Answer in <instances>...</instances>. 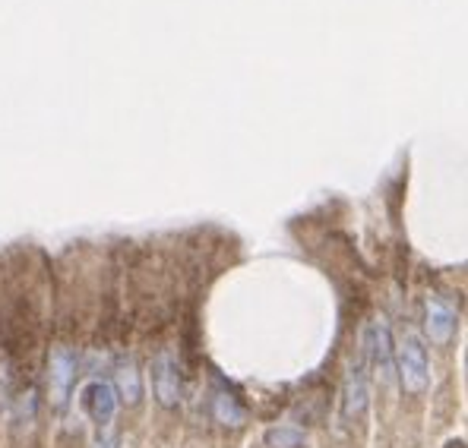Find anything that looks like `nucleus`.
<instances>
[{
	"label": "nucleus",
	"instance_id": "1",
	"mask_svg": "<svg viewBox=\"0 0 468 448\" xmlns=\"http://www.w3.org/2000/svg\"><path fill=\"white\" fill-rule=\"evenodd\" d=\"M396 363H399L402 389L409 391V395H421V391H428V382H431L428 350H424V341L415 332H402V338H399Z\"/></svg>",
	"mask_w": 468,
	"mask_h": 448
},
{
	"label": "nucleus",
	"instance_id": "2",
	"mask_svg": "<svg viewBox=\"0 0 468 448\" xmlns=\"http://www.w3.org/2000/svg\"><path fill=\"white\" fill-rule=\"evenodd\" d=\"M73 373H77V357L67 344H58L48 354V401L51 408H64L70 398Z\"/></svg>",
	"mask_w": 468,
	"mask_h": 448
},
{
	"label": "nucleus",
	"instance_id": "3",
	"mask_svg": "<svg viewBox=\"0 0 468 448\" xmlns=\"http://www.w3.org/2000/svg\"><path fill=\"white\" fill-rule=\"evenodd\" d=\"M364 360H370L374 373L383 382H392V373H396V348H392V335L383 319H374L367 326V335H364Z\"/></svg>",
	"mask_w": 468,
	"mask_h": 448
},
{
	"label": "nucleus",
	"instance_id": "4",
	"mask_svg": "<svg viewBox=\"0 0 468 448\" xmlns=\"http://www.w3.org/2000/svg\"><path fill=\"white\" fill-rule=\"evenodd\" d=\"M153 391L162 408H175L181 401V373L171 357V350H158L153 360Z\"/></svg>",
	"mask_w": 468,
	"mask_h": 448
},
{
	"label": "nucleus",
	"instance_id": "5",
	"mask_svg": "<svg viewBox=\"0 0 468 448\" xmlns=\"http://www.w3.org/2000/svg\"><path fill=\"white\" fill-rule=\"evenodd\" d=\"M367 360H357L351 363L348 379H346V389H342V420H361L364 411H367Z\"/></svg>",
	"mask_w": 468,
	"mask_h": 448
},
{
	"label": "nucleus",
	"instance_id": "6",
	"mask_svg": "<svg viewBox=\"0 0 468 448\" xmlns=\"http://www.w3.org/2000/svg\"><path fill=\"white\" fill-rule=\"evenodd\" d=\"M80 404H82V411L92 417V423H99L101 430H108L117 413V391L108 382H89L86 389H82Z\"/></svg>",
	"mask_w": 468,
	"mask_h": 448
},
{
	"label": "nucleus",
	"instance_id": "7",
	"mask_svg": "<svg viewBox=\"0 0 468 448\" xmlns=\"http://www.w3.org/2000/svg\"><path fill=\"white\" fill-rule=\"evenodd\" d=\"M424 328H428L433 344H450L452 332H456V309L440 297V294H431L428 297V322H424Z\"/></svg>",
	"mask_w": 468,
	"mask_h": 448
},
{
	"label": "nucleus",
	"instance_id": "8",
	"mask_svg": "<svg viewBox=\"0 0 468 448\" xmlns=\"http://www.w3.org/2000/svg\"><path fill=\"white\" fill-rule=\"evenodd\" d=\"M117 395H121V401L127 404H136L143 398V382H140V370H136L133 360H121L117 363Z\"/></svg>",
	"mask_w": 468,
	"mask_h": 448
},
{
	"label": "nucleus",
	"instance_id": "9",
	"mask_svg": "<svg viewBox=\"0 0 468 448\" xmlns=\"http://www.w3.org/2000/svg\"><path fill=\"white\" fill-rule=\"evenodd\" d=\"M212 417H216V423H222V426H244L247 411L240 408L238 398H231L229 391H218V395L212 398Z\"/></svg>",
	"mask_w": 468,
	"mask_h": 448
},
{
	"label": "nucleus",
	"instance_id": "10",
	"mask_svg": "<svg viewBox=\"0 0 468 448\" xmlns=\"http://www.w3.org/2000/svg\"><path fill=\"white\" fill-rule=\"evenodd\" d=\"M266 445L270 448H301L304 445V432L292 430V426H279V430L266 432Z\"/></svg>",
	"mask_w": 468,
	"mask_h": 448
}]
</instances>
